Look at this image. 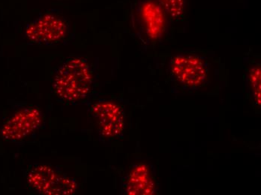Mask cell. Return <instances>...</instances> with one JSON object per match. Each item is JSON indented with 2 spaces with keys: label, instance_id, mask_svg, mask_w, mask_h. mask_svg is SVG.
<instances>
[{
  "label": "cell",
  "instance_id": "obj_5",
  "mask_svg": "<svg viewBox=\"0 0 261 195\" xmlns=\"http://www.w3.org/2000/svg\"><path fill=\"white\" fill-rule=\"evenodd\" d=\"M169 70L176 82L186 88L196 89L206 82L209 66L203 57L181 53L171 57Z\"/></svg>",
  "mask_w": 261,
  "mask_h": 195
},
{
  "label": "cell",
  "instance_id": "obj_1",
  "mask_svg": "<svg viewBox=\"0 0 261 195\" xmlns=\"http://www.w3.org/2000/svg\"><path fill=\"white\" fill-rule=\"evenodd\" d=\"M92 80L91 68L87 60L81 57H71L56 70L53 91L61 101L77 102L88 96Z\"/></svg>",
  "mask_w": 261,
  "mask_h": 195
},
{
  "label": "cell",
  "instance_id": "obj_2",
  "mask_svg": "<svg viewBox=\"0 0 261 195\" xmlns=\"http://www.w3.org/2000/svg\"><path fill=\"white\" fill-rule=\"evenodd\" d=\"M27 181L33 191L41 194L70 195L77 190L74 179L47 164L30 165L27 171Z\"/></svg>",
  "mask_w": 261,
  "mask_h": 195
},
{
  "label": "cell",
  "instance_id": "obj_3",
  "mask_svg": "<svg viewBox=\"0 0 261 195\" xmlns=\"http://www.w3.org/2000/svg\"><path fill=\"white\" fill-rule=\"evenodd\" d=\"M68 23L55 12L40 14L27 25L25 36L30 43L40 46H51L64 40L68 34Z\"/></svg>",
  "mask_w": 261,
  "mask_h": 195
},
{
  "label": "cell",
  "instance_id": "obj_7",
  "mask_svg": "<svg viewBox=\"0 0 261 195\" xmlns=\"http://www.w3.org/2000/svg\"><path fill=\"white\" fill-rule=\"evenodd\" d=\"M90 113L98 131L105 138H115L122 134L125 126V115L119 104L101 100L92 104Z\"/></svg>",
  "mask_w": 261,
  "mask_h": 195
},
{
  "label": "cell",
  "instance_id": "obj_4",
  "mask_svg": "<svg viewBox=\"0 0 261 195\" xmlns=\"http://www.w3.org/2000/svg\"><path fill=\"white\" fill-rule=\"evenodd\" d=\"M132 18L145 40L155 42L165 33L168 17L155 0H139L132 9Z\"/></svg>",
  "mask_w": 261,
  "mask_h": 195
},
{
  "label": "cell",
  "instance_id": "obj_6",
  "mask_svg": "<svg viewBox=\"0 0 261 195\" xmlns=\"http://www.w3.org/2000/svg\"><path fill=\"white\" fill-rule=\"evenodd\" d=\"M43 117L39 109L27 107L8 119L0 130L1 137L9 142L23 141L41 126Z\"/></svg>",
  "mask_w": 261,
  "mask_h": 195
},
{
  "label": "cell",
  "instance_id": "obj_8",
  "mask_svg": "<svg viewBox=\"0 0 261 195\" xmlns=\"http://www.w3.org/2000/svg\"><path fill=\"white\" fill-rule=\"evenodd\" d=\"M123 188L125 194L152 195L156 192L157 184L149 166L139 164L130 170Z\"/></svg>",
  "mask_w": 261,
  "mask_h": 195
},
{
  "label": "cell",
  "instance_id": "obj_9",
  "mask_svg": "<svg viewBox=\"0 0 261 195\" xmlns=\"http://www.w3.org/2000/svg\"><path fill=\"white\" fill-rule=\"evenodd\" d=\"M167 17L173 21H180L185 17L186 0H155Z\"/></svg>",
  "mask_w": 261,
  "mask_h": 195
},
{
  "label": "cell",
  "instance_id": "obj_10",
  "mask_svg": "<svg viewBox=\"0 0 261 195\" xmlns=\"http://www.w3.org/2000/svg\"><path fill=\"white\" fill-rule=\"evenodd\" d=\"M248 84L253 97L257 104H260V64L255 65L250 70L248 74Z\"/></svg>",
  "mask_w": 261,
  "mask_h": 195
}]
</instances>
